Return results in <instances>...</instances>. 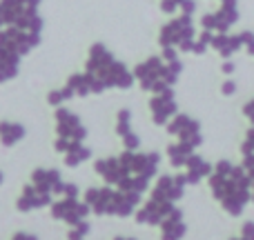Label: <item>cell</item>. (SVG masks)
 <instances>
[{
  "instance_id": "1",
  "label": "cell",
  "mask_w": 254,
  "mask_h": 240,
  "mask_svg": "<svg viewBox=\"0 0 254 240\" xmlns=\"http://www.w3.org/2000/svg\"><path fill=\"white\" fill-rule=\"evenodd\" d=\"M163 47H179L181 51H192L194 49V25H192V16L181 13L179 18H174L172 22H167L161 29L158 36Z\"/></svg>"
},
{
  "instance_id": "2",
  "label": "cell",
  "mask_w": 254,
  "mask_h": 240,
  "mask_svg": "<svg viewBox=\"0 0 254 240\" xmlns=\"http://www.w3.org/2000/svg\"><path fill=\"white\" fill-rule=\"evenodd\" d=\"M237 20H239V0H221L219 11L205 13V16L201 18V27L207 31L225 34Z\"/></svg>"
},
{
  "instance_id": "3",
  "label": "cell",
  "mask_w": 254,
  "mask_h": 240,
  "mask_svg": "<svg viewBox=\"0 0 254 240\" xmlns=\"http://www.w3.org/2000/svg\"><path fill=\"white\" fill-rule=\"evenodd\" d=\"M181 4H183V0H161V9L165 13H174L176 9H181Z\"/></svg>"
},
{
  "instance_id": "4",
  "label": "cell",
  "mask_w": 254,
  "mask_h": 240,
  "mask_svg": "<svg viewBox=\"0 0 254 240\" xmlns=\"http://www.w3.org/2000/svg\"><path fill=\"white\" fill-rule=\"evenodd\" d=\"M234 92H237V83H234V80H225L223 83V94L225 96H232Z\"/></svg>"
},
{
  "instance_id": "5",
  "label": "cell",
  "mask_w": 254,
  "mask_h": 240,
  "mask_svg": "<svg viewBox=\"0 0 254 240\" xmlns=\"http://www.w3.org/2000/svg\"><path fill=\"white\" fill-rule=\"evenodd\" d=\"M243 238L246 240H254V225L248 223L246 227H243Z\"/></svg>"
},
{
  "instance_id": "6",
  "label": "cell",
  "mask_w": 254,
  "mask_h": 240,
  "mask_svg": "<svg viewBox=\"0 0 254 240\" xmlns=\"http://www.w3.org/2000/svg\"><path fill=\"white\" fill-rule=\"evenodd\" d=\"M221 69H223V74H232V71L237 69V65H234L232 60H225V62H223V67H221Z\"/></svg>"
},
{
  "instance_id": "7",
  "label": "cell",
  "mask_w": 254,
  "mask_h": 240,
  "mask_svg": "<svg viewBox=\"0 0 254 240\" xmlns=\"http://www.w3.org/2000/svg\"><path fill=\"white\" fill-rule=\"evenodd\" d=\"M246 116H250V120L254 122V100H250L246 105Z\"/></svg>"
}]
</instances>
